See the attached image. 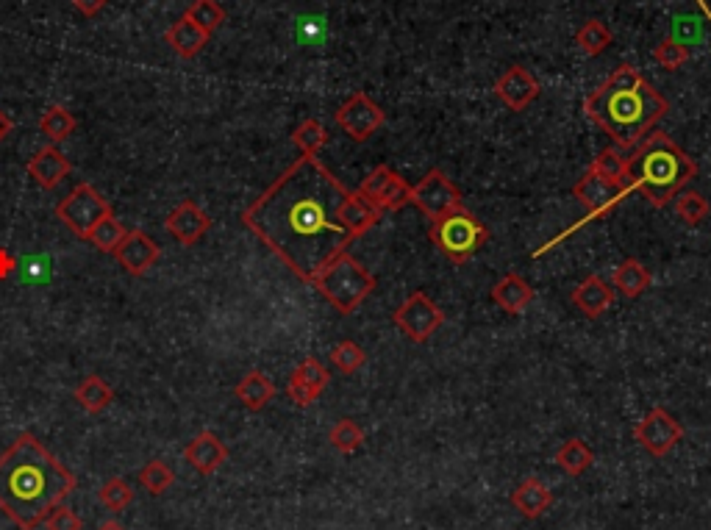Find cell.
I'll list each match as a JSON object with an SVG mask.
<instances>
[{"mask_svg": "<svg viewBox=\"0 0 711 530\" xmlns=\"http://www.w3.org/2000/svg\"><path fill=\"white\" fill-rule=\"evenodd\" d=\"M112 214V203L100 195L92 184H78L67 198L56 206V217L64 222L78 239H89L100 220Z\"/></svg>", "mask_w": 711, "mask_h": 530, "instance_id": "cell-7", "label": "cell"}, {"mask_svg": "<svg viewBox=\"0 0 711 530\" xmlns=\"http://www.w3.org/2000/svg\"><path fill=\"white\" fill-rule=\"evenodd\" d=\"M114 259L128 275L142 278V275H148L150 267H156V261L162 259V247L156 245L145 231H128L120 247L114 250Z\"/></svg>", "mask_w": 711, "mask_h": 530, "instance_id": "cell-16", "label": "cell"}, {"mask_svg": "<svg viewBox=\"0 0 711 530\" xmlns=\"http://www.w3.org/2000/svg\"><path fill=\"white\" fill-rule=\"evenodd\" d=\"M514 511L525 519H539L553 506V492L539 478H525L512 492Z\"/></svg>", "mask_w": 711, "mask_h": 530, "instance_id": "cell-23", "label": "cell"}, {"mask_svg": "<svg viewBox=\"0 0 711 530\" xmlns=\"http://www.w3.org/2000/svg\"><path fill=\"white\" fill-rule=\"evenodd\" d=\"M339 220L348 225V231L356 239L362 234H367L370 228H375L378 225V220H381V211L375 209L373 203H367V200L359 195V192H350L348 200L339 206Z\"/></svg>", "mask_w": 711, "mask_h": 530, "instance_id": "cell-24", "label": "cell"}, {"mask_svg": "<svg viewBox=\"0 0 711 530\" xmlns=\"http://www.w3.org/2000/svg\"><path fill=\"white\" fill-rule=\"evenodd\" d=\"M334 120L353 142H367L384 125L387 114L373 98H367L364 92H356L334 111Z\"/></svg>", "mask_w": 711, "mask_h": 530, "instance_id": "cell-12", "label": "cell"}, {"mask_svg": "<svg viewBox=\"0 0 711 530\" xmlns=\"http://www.w3.org/2000/svg\"><path fill=\"white\" fill-rule=\"evenodd\" d=\"M328 381H331V372L325 370L320 358L314 356L303 358L298 367L292 370V375H289V383H287L289 400H292L298 408H309L317 397L323 395V389L328 386Z\"/></svg>", "mask_w": 711, "mask_h": 530, "instance_id": "cell-15", "label": "cell"}, {"mask_svg": "<svg viewBox=\"0 0 711 530\" xmlns=\"http://www.w3.org/2000/svg\"><path fill=\"white\" fill-rule=\"evenodd\" d=\"M698 164L664 131H650L625 161V192H639L650 206L664 209L695 178Z\"/></svg>", "mask_w": 711, "mask_h": 530, "instance_id": "cell-4", "label": "cell"}, {"mask_svg": "<svg viewBox=\"0 0 711 530\" xmlns=\"http://www.w3.org/2000/svg\"><path fill=\"white\" fill-rule=\"evenodd\" d=\"M14 270H17V259H14L12 253H9L6 247H0V281L12 278Z\"/></svg>", "mask_w": 711, "mask_h": 530, "instance_id": "cell-43", "label": "cell"}, {"mask_svg": "<svg viewBox=\"0 0 711 530\" xmlns=\"http://www.w3.org/2000/svg\"><path fill=\"white\" fill-rule=\"evenodd\" d=\"M173 483H175L173 469L167 467L164 461H148L145 467L139 469V486H142L148 494H153V497H159V494L167 492Z\"/></svg>", "mask_w": 711, "mask_h": 530, "instance_id": "cell-36", "label": "cell"}, {"mask_svg": "<svg viewBox=\"0 0 711 530\" xmlns=\"http://www.w3.org/2000/svg\"><path fill=\"white\" fill-rule=\"evenodd\" d=\"M698 3H700V6H703V0H698ZM703 9H706V6H703ZM706 17H711V12H709V9H706Z\"/></svg>", "mask_w": 711, "mask_h": 530, "instance_id": "cell-46", "label": "cell"}, {"mask_svg": "<svg viewBox=\"0 0 711 530\" xmlns=\"http://www.w3.org/2000/svg\"><path fill=\"white\" fill-rule=\"evenodd\" d=\"M575 309L581 311L589 320H598L606 311H612L614 306V289L612 284H606L600 275H589L581 284L573 289Z\"/></svg>", "mask_w": 711, "mask_h": 530, "instance_id": "cell-20", "label": "cell"}, {"mask_svg": "<svg viewBox=\"0 0 711 530\" xmlns=\"http://www.w3.org/2000/svg\"><path fill=\"white\" fill-rule=\"evenodd\" d=\"M595 461V453L584 439H567V442L556 450V467L562 469L567 478H581Z\"/></svg>", "mask_w": 711, "mask_h": 530, "instance_id": "cell-29", "label": "cell"}, {"mask_svg": "<svg viewBox=\"0 0 711 530\" xmlns=\"http://www.w3.org/2000/svg\"><path fill=\"white\" fill-rule=\"evenodd\" d=\"M195 25H200L209 37L225 23V9L217 0H192L184 12Z\"/></svg>", "mask_w": 711, "mask_h": 530, "instance_id": "cell-34", "label": "cell"}, {"mask_svg": "<svg viewBox=\"0 0 711 530\" xmlns=\"http://www.w3.org/2000/svg\"><path fill=\"white\" fill-rule=\"evenodd\" d=\"M106 3H109V0H73V6L84 14V17H98V14L106 9Z\"/></svg>", "mask_w": 711, "mask_h": 530, "instance_id": "cell-42", "label": "cell"}, {"mask_svg": "<svg viewBox=\"0 0 711 530\" xmlns=\"http://www.w3.org/2000/svg\"><path fill=\"white\" fill-rule=\"evenodd\" d=\"M314 289L339 311V314H353V311L362 306L367 297L373 295L375 289V275L362 261H356L350 253H342L339 259H334L328 267H325L317 281H314Z\"/></svg>", "mask_w": 711, "mask_h": 530, "instance_id": "cell-5", "label": "cell"}, {"mask_svg": "<svg viewBox=\"0 0 711 530\" xmlns=\"http://www.w3.org/2000/svg\"><path fill=\"white\" fill-rule=\"evenodd\" d=\"M167 234L173 236L178 245L192 247L198 245L203 236L212 231V217L200 209L195 200H181L164 220Z\"/></svg>", "mask_w": 711, "mask_h": 530, "instance_id": "cell-14", "label": "cell"}, {"mask_svg": "<svg viewBox=\"0 0 711 530\" xmlns=\"http://www.w3.org/2000/svg\"><path fill=\"white\" fill-rule=\"evenodd\" d=\"M98 530H125V528L120 525V522H114V519H106V522H103Z\"/></svg>", "mask_w": 711, "mask_h": 530, "instance_id": "cell-45", "label": "cell"}, {"mask_svg": "<svg viewBox=\"0 0 711 530\" xmlns=\"http://www.w3.org/2000/svg\"><path fill=\"white\" fill-rule=\"evenodd\" d=\"M125 234H128V228H125L123 222L117 220L114 214H109L106 220L98 222V228L89 234V245H95L100 250V253H112L120 247V242L125 239Z\"/></svg>", "mask_w": 711, "mask_h": 530, "instance_id": "cell-33", "label": "cell"}, {"mask_svg": "<svg viewBox=\"0 0 711 530\" xmlns=\"http://www.w3.org/2000/svg\"><path fill=\"white\" fill-rule=\"evenodd\" d=\"M492 303L506 314H523L534 303V289L517 272H506L498 284L492 286Z\"/></svg>", "mask_w": 711, "mask_h": 530, "instance_id": "cell-21", "label": "cell"}, {"mask_svg": "<svg viewBox=\"0 0 711 530\" xmlns=\"http://www.w3.org/2000/svg\"><path fill=\"white\" fill-rule=\"evenodd\" d=\"M75 486L73 472L34 433H20L0 456V511L20 530H37Z\"/></svg>", "mask_w": 711, "mask_h": 530, "instance_id": "cell-2", "label": "cell"}, {"mask_svg": "<svg viewBox=\"0 0 711 530\" xmlns=\"http://www.w3.org/2000/svg\"><path fill=\"white\" fill-rule=\"evenodd\" d=\"M634 439L642 444L645 453H650L653 458H664L684 439V428L667 408H650L634 428Z\"/></svg>", "mask_w": 711, "mask_h": 530, "instance_id": "cell-10", "label": "cell"}, {"mask_svg": "<svg viewBox=\"0 0 711 530\" xmlns=\"http://www.w3.org/2000/svg\"><path fill=\"white\" fill-rule=\"evenodd\" d=\"M164 42L170 45L173 53H178L181 59H195L200 50L209 45V34L189 20L187 14H181L167 31H164Z\"/></svg>", "mask_w": 711, "mask_h": 530, "instance_id": "cell-22", "label": "cell"}, {"mask_svg": "<svg viewBox=\"0 0 711 530\" xmlns=\"http://www.w3.org/2000/svg\"><path fill=\"white\" fill-rule=\"evenodd\" d=\"M392 320H395L400 333H403L409 342L423 345V342H428V339L445 325V311L439 309L437 303L425 295V292L417 289V292H412V295L406 297L398 309H395Z\"/></svg>", "mask_w": 711, "mask_h": 530, "instance_id": "cell-8", "label": "cell"}, {"mask_svg": "<svg viewBox=\"0 0 711 530\" xmlns=\"http://www.w3.org/2000/svg\"><path fill=\"white\" fill-rule=\"evenodd\" d=\"M653 59L662 64L664 70L673 73V70H681L689 62V48L678 39H664L662 45H656V50H653Z\"/></svg>", "mask_w": 711, "mask_h": 530, "instance_id": "cell-40", "label": "cell"}, {"mask_svg": "<svg viewBox=\"0 0 711 530\" xmlns=\"http://www.w3.org/2000/svg\"><path fill=\"white\" fill-rule=\"evenodd\" d=\"M25 170L37 181V186H42V189H56V186L62 184L64 178L70 175L73 164H70V159H67L56 145H45V148H39L37 153L28 159Z\"/></svg>", "mask_w": 711, "mask_h": 530, "instance_id": "cell-19", "label": "cell"}, {"mask_svg": "<svg viewBox=\"0 0 711 530\" xmlns=\"http://www.w3.org/2000/svg\"><path fill=\"white\" fill-rule=\"evenodd\" d=\"M628 195L623 184H617L612 178H603L600 173H595L592 167L587 170V175L573 186V198L587 209V217H603L612 209H617L623 198Z\"/></svg>", "mask_w": 711, "mask_h": 530, "instance_id": "cell-13", "label": "cell"}, {"mask_svg": "<svg viewBox=\"0 0 711 530\" xmlns=\"http://www.w3.org/2000/svg\"><path fill=\"white\" fill-rule=\"evenodd\" d=\"M367 203H373L375 209L381 211H400L412 203V186L406 184L392 167L378 164L373 173L364 178L359 189H356Z\"/></svg>", "mask_w": 711, "mask_h": 530, "instance_id": "cell-9", "label": "cell"}, {"mask_svg": "<svg viewBox=\"0 0 711 530\" xmlns=\"http://www.w3.org/2000/svg\"><path fill=\"white\" fill-rule=\"evenodd\" d=\"M328 442H331V447H334L337 453L350 456V453H356L364 444L362 425L356 420H339L337 425L328 431Z\"/></svg>", "mask_w": 711, "mask_h": 530, "instance_id": "cell-32", "label": "cell"}, {"mask_svg": "<svg viewBox=\"0 0 711 530\" xmlns=\"http://www.w3.org/2000/svg\"><path fill=\"white\" fill-rule=\"evenodd\" d=\"M428 239L439 247L442 256H448L453 264H467L481 247L487 245L489 231L473 211L453 209L442 214L439 220H431Z\"/></svg>", "mask_w": 711, "mask_h": 530, "instance_id": "cell-6", "label": "cell"}, {"mask_svg": "<svg viewBox=\"0 0 711 530\" xmlns=\"http://www.w3.org/2000/svg\"><path fill=\"white\" fill-rule=\"evenodd\" d=\"M539 92H542V89H539L537 78L528 73L525 67H520V64L509 67V70L498 78V84H495V95H498L500 103L509 111L528 109V106L539 98Z\"/></svg>", "mask_w": 711, "mask_h": 530, "instance_id": "cell-17", "label": "cell"}, {"mask_svg": "<svg viewBox=\"0 0 711 530\" xmlns=\"http://www.w3.org/2000/svg\"><path fill=\"white\" fill-rule=\"evenodd\" d=\"M98 500L106 511L120 514V511H125V508L134 503V489H131L128 481H123V478H112V481H106L98 489Z\"/></svg>", "mask_w": 711, "mask_h": 530, "instance_id": "cell-35", "label": "cell"}, {"mask_svg": "<svg viewBox=\"0 0 711 530\" xmlns=\"http://www.w3.org/2000/svg\"><path fill=\"white\" fill-rule=\"evenodd\" d=\"M292 142H295V148L300 150V156H317V153L328 145V131H325V125L320 123V120L309 117V120H303V123L295 128Z\"/></svg>", "mask_w": 711, "mask_h": 530, "instance_id": "cell-31", "label": "cell"}, {"mask_svg": "<svg viewBox=\"0 0 711 530\" xmlns=\"http://www.w3.org/2000/svg\"><path fill=\"white\" fill-rule=\"evenodd\" d=\"M667 111V98L628 64H620L584 100V114L603 128L620 150L637 148Z\"/></svg>", "mask_w": 711, "mask_h": 530, "instance_id": "cell-3", "label": "cell"}, {"mask_svg": "<svg viewBox=\"0 0 711 530\" xmlns=\"http://www.w3.org/2000/svg\"><path fill=\"white\" fill-rule=\"evenodd\" d=\"M75 128H78L75 114L67 106H62V103L48 106V109L42 111V117H39V134L45 136L50 145H59L64 139H70L75 134Z\"/></svg>", "mask_w": 711, "mask_h": 530, "instance_id": "cell-26", "label": "cell"}, {"mask_svg": "<svg viewBox=\"0 0 711 530\" xmlns=\"http://www.w3.org/2000/svg\"><path fill=\"white\" fill-rule=\"evenodd\" d=\"M412 203L423 211L428 220H439L442 214L462 209V192L442 170H431L423 181L412 186Z\"/></svg>", "mask_w": 711, "mask_h": 530, "instance_id": "cell-11", "label": "cell"}, {"mask_svg": "<svg viewBox=\"0 0 711 530\" xmlns=\"http://www.w3.org/2000/svg\"><path fill=\"white\" fill-rule=\"evenodd\" d=\"M234 395H237L239 403L248 408V411H262L275 397V386L262 370H250L245 372V378L237 383Z\"/></svg>", "mask_w": 711, "mask_h": 530, "instance_id": "cell-25", "label": "cell"}, {"mask_svg": "<svg viewBox=\"0 0 711 530\" xmlns=\"http://www.w3.org/2000/svg\"><path fill=\"white\" fill-rule=\"evenodd\" d=\"M612 42H614L612 28L603 23V20H595V17L581 25L578 34H575V45L584 50L587 56H600V53H606Z\"/></svg>", "mask_w": 711, "mask_h": 530, "instance_id": "cell-30", "label": "cell"}, {"mask_svg": "<svg viewBox=\"0 0 711 530\" xmlns=\"http://www.w3.org/2000/svg\"><path fill=\"white\" fill-rule=\"evenodd\" d=\"M348 195V186L317 156H300L242 211V222L300 281L314 284L356 239L339 220Z\"/></svg>", "mask_w": 711, "mask_h": 530, "instance_id": "cell-1", "label": "cell"}, {"mask_svg": "<svg viewBox=\"0 0 711 530\" xmlns=\"http://www.w3.org/2000/svg\"><path fill=\"white\" fill-rule=\"evenodd\" d=\"M9 134H12V120H9L6 111H0V142H3Z\"/></svg>", "mask_w": 711, "mask_h": 530, "instance_id": "cell-44", "label": "cell"}, {"mask_svg": "<svg viewBox=\"0 0 711 530\" xmlns=\"http://www.w3.org/2000/svg\"><path fill=\"white\" fill-rule=\"evenodd\" d=\"M42 525H45V530H84L81 517H78L70 506H64V503H59V506L53 508Z\"/></svg>", "mask_w": 711, "mask_h": 530, "instance_id": "cell-41", "label": "cell"}, {"mask_svg": "<svg viewBox=\"0 0 711 530\" xmlns=\"http://www.w3.org/2000/svg\"><path fill=\"white\" fill-rule=\"evenodd\" d=\"M625 161H628V156L614 145V148L600 150V156L595 159V164H592V170L603 175V178H612V181H617V184H623Z\"/></svg>", "mask_w": 711, "mask_h": 530, "instance_id": "cell-39", "label": "cell"}, {"mask_svg": "<svg viewBox=\"0 0 711 530\" xmlns=\"http://www.w3.org/2000/svg\"><path fill=\"white\" fill-rule=\"evenodd\" d=\"M184 458L187 464L198 475H214L217 469L223 467L228 461V447L223 444V439L212 431H200L192 442L184 447Z\"/></svg>", "mask_w": 711, "mask_h": 530, "instance_id": "cell-18", "label": "cell"}, {"mask_svg": "<svg viewBox=\"0 0 711 530\" xmlns=\"http://www.w3.org/2000/svg\"><path fill=\"white\" fill-rule=\"evenodd\" d=\"M328 356H331V364H334L342 375H353V372H359L364 367V361H367V353H364L362 347L356 345V342H350V339L337 342V345L331 347Z\"/></svg>", "mask_w": 711, "mask_h": 530, "instance_id": "cell-37", "label": "cell"}, {"mask_svg": "<svg viewBox=\"0 0 711 530\" xmlns=\"http://www.w3.org/2000/svg\"><path fill=\"white\" fill-rule=\"evenodd\" d=\"M73 397L75 403L84 408L87 414H100V411H106V408L112 406L114 389L100 375H87L84 381L75 386Z\"/></svg>", "mask_w": 711, "mask_h": 530, "instance_id": "cell-27", "label": "cell"}, {"mask_svg": "<svg viewBox=\"0 0 711 530\" xmlns=\"http://www.w3.org/2000/svg\"><path fill=\"white\" fill-rule=\"evenodd\" d=\"M650 286V270L637 259H625L617 270H614V292H620L628 300H637L639 295H645V289Z\"/></svg>", "mask_w": 711, "mask_h": 530, "instance_id": "cell-28", "label": "cell"}, {"mask_svg": "<svg viewBox=\"0 0 711 530\" xmlns=\"http://www.w3.org/2000/svg\"><path fill=\"white\" fill-rule=\"evenodd\" d=\"M675 214L681 217V220L687 222V225H700V222L709 217V200L703 198L700 192H681V195H675Z\"/></svg>", "mask_w": 711, "mask_h": 530, "instance_id": "cell-38", "label": "cell"}]
</instances>
